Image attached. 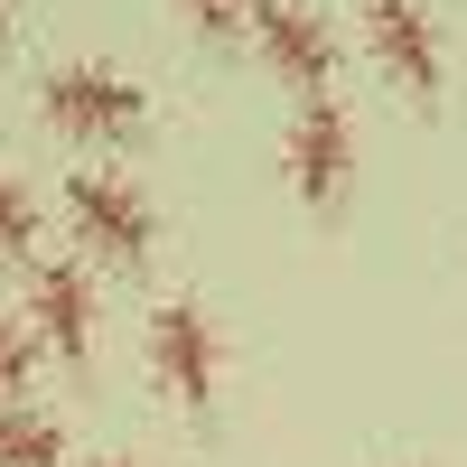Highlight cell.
I'll list each match as a JSON object with an SVG mask.
<instances>
[{
    "label": "cell",
    "mask_w": 467,
    "mask_h": 467,
    "mask_svg": "<svg viewBox=\"0 0 467 467\" xmlns=\"http://www.w3.org/2000/svg\"><path fill=\"white\" fill-rule=\"evenodd\" d=\"M150 365H160V383H169L187 411L215 402V383H224V346H215V318H206L197 299H169L160 318H150Z\"/></svg>",
    "instance_id": "6da1fadb"
},
{
    "label": "cell",
    "mask_w": 467,
    "mask_h": 467,
    "mask_svg": "<svg viewBox=\"0 0 467 467\" xmlns=\"http://www.w3.org/2000/svg\"><path fill=\"white\" fill-rule=\"evenodd\" d=\"M66 215H75V234H85L94 253H112V262H140V253H150V197H140L122 169H75V178H66Z\"/></svg>",
    "instance_id": "7a4b0ae2"
},
{
    "label": "cell",
    "mask_w": 467,
    "mask_h": 467,
    "mask_svg": "<svg viewBox=\"0 0 467 467\" xmlns=\"http://www.w3.org/2000/svg\"><path fill=\"white\" fill-rule=\"evenodd\" d=\"M346 169H356V131H346V103L337 94H308L290 112V178L308 206H337L346 197Z\"/></svg>",
    "instance_id": "3957f363"
},
{
    "label": "cell",
    "mask_w": 467,
    "mask_h": 467,
    "mask_svg": "<svg viewBox=\"0 0 467 467\" xmlns=\"http://www.w3.org/2000/svg\"><path fill=\"white\" fill-rule=\"evenodd\" d=\"M37 103H47V122H75V131H131L140 122V85L122 66H57L37 85Z\"/></svg>",
    "instance_id": "277c9868"
},
{
    "label": "cell",
    "mask_w": 467,
    "mask_h": 467,
    "mask_svg": "<svg viewBox=\"0 0 467 467\" xmlns=\"http://www.w3.org/2000/svg\"><path fill=\"white\" fill-rule=\"evenodd\" d=\"M365 28H374L383 66H393L420 103H440L449 66H440V28H431V10H420V0H374V10H365Z\"/></svg>",
    "instance_id": "5b68a950"
},
{
    "label": "cell",
    "mask_w": 467,
    "mask_h": 467,
    "mask_svg": "<svg viewBox=\"0 0 467 467\" xmlns=\"http://www.w3.org/2000/svg\"><path fill=\"white\" fill-rule=\"evenodd\" d=\"M253 37H262V57L281 75H299V85H327V75H337V28L308 10V0H262Z\"/></svg>",
    "instance_id": "8992f818"
},
{
    "label": "cell",
    "mask_w": 467,
    "mask_h": 467,
    "mask_svg": "<svg viewBox=\"0 0 467 467\" xmlns=\"http://www.w3.org/2000/svg\"><path fill=\"white\" fill-rule=\"evenodd\" d=\"M28 318H37V337H47L57 356H85V346H94V281H85L75 262H37Z\"/></svg>",
    "instance_id": "52a82bcc"
},
{
    "label": "cell",
    "mask_w": 467,
    "mask_h": 467,
    "mask_svg": "<svg viewBox=\"0 0 467 467\" xmlns=\"http://www.w3.org/2000/svg\"><path fill=\"white\" fill-rule=\"evenodd\" d=\"M66 458V431L28 402H0V467H57Z\"/></svg>",
    "instance_id": "ba28073f"
},
{
    "label": "cell",
    "mask_w": 467,
    "mask_h": 467,
    "mask_svg": "<svg viewBox=\"0 0 467 467\" xmlns=\"http://www.w3.org/2000/svg\"><path fill=\"white\" fill-rule=\"evenodd\" d=\"M28 234H37V197H28L10 169H0V253H19Z\"/></svg>",
    "instance_id": "9c48e42d"
},
{
    "label": "cell",
    "mask_w": 467,
    "mask_h": 467,
    "mask_svg": "<svg viewBox=\"0 0 467 467\" xmlns=\"http://www.w3.org/2000/svg\"><path fill=\"white\" fill-rule=\"evenodd\" d=\"M187 19L206 37H234V28H253V0H187Z\"/></svg>",
    "instance_id": "30bf717a"
},
{
    "label": "cell",
    "mask_w": 467,
    "mask_h": 467,
    "mask_svg": "<svg viewBox=\"0 0 467 467\" xmlns=\"http://www.w3.org/2000/svg\"><path fill=\"white\" fill-rule=\"evenodd\" d=\"M28 365H37V356H28V337L0 318V393H19V383H28Z\"/></svg>",
    "instance_id": "8fae6325"
},
{
    "label": "cell",
    "mask_w": 467,
    "mask_h": 467,
    "mask_svg": "<svg viewBox=\"0 0 467 467\" xmlns=\"http://www.w3.org/2000/svg\"><path fill=\"white\" fill-rule=\"evenodd\" d=\"M0 28H10V0H0Z\"/></svg>",
    "instance_id": "7c38bea8"
},
{
    "label": "cell",
    "mask_w": 467,
    "mask_h": 467,
    "mask_svg": "<svg viewBox=\"0 0 467 467\" xmlns=\"http://www.w3.org/2000/svg\"><path fill=\"white\" fill-rule=\"evenodd\" d=\"M103 467H122V458H103Z\"/></svg>",
    "instance_id": "4fadbf2b"
}]
</instances>
